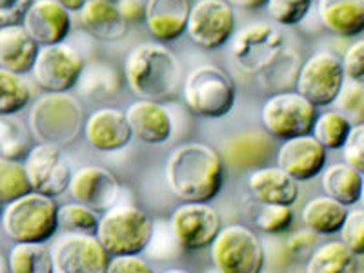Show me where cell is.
<instances>
[{
    "instance_id": "2",
    "label": "cell",
    "mask_w": 364,
    "mask_h": 273,
    "mask_svg": "<svg viewBox=\"0 0 364 273\" xmlns=\"http://www.w3.org/2000/svg\"><path fill=\"white\" fill-rule=\"evenodd\" d=\"M124 79L139 99L162 102L171 99L181 86V64L162 44L144 42L126 57Z\"/></svg>"
},
{
    "instance_id": "4",
    "label": "cell",
    "mask_w": 364,
    "mask_h": 273,
    "mask_svg": "<svg viewBox=\"0 0 364 273\" xmlns=\"http://www.w3.org/2000/svg\"><path fill=\"white\" fill-rule=\"evenodd\" d=\"M60 228L53 197L31 191L2 208V232L17 242H48Z\"/></svg>"
},
{
    "instance_id": "3",
    "label": "cell",
    "mask_w": 364,
    "mask_h": 273,
    "mask_svg": "<svg viewBox=\"0 0 364 273\" xmlns=\"http://www.w3.org/2000/svg\"><path fill=\"white\" fill-rule=\"evenodd\" d=\"M28 124L35 141L44 144L70 146L84 133V109L70 93H44L29 109Z\"/></svg>"
},
{
    "instance_id": "16",
    "label": "cell",
    "mask_w": 364,
    "mask_h": 273,
    "mask_svg": "<svg viewBox=\"0 0 364 273\" xmlns=\"http://www.w3.org/2000/svg\"><path fill=\"white\" fill-rule=\"evenodd\" d=\"M68 191L75 203L84 204L97 213H106L117 206L120 197V182L106 168L84 166L73 173Z\"/></svg>"
},
{
    "instance_id": "49",
    "label": "cell",
    "mask_w": 364,
    "mask_h": 273,
    "mask_svg": "<svg viewBox=\"0 0 364 273\" xmlns=\"http://www.w3.org/2000/svg\"><path fill=\"white\" fill-rule=\"evenodd\" d=\"M0 273H11V266H9L8 257L4 253L0 255Z\"/></svg>"
},
{
    "instance_id": "9",
    "label": "cell",
    "mask_w": 364,
    "mask_h": 273,
    "mask_svg": "<svg viewBox=\"0 0 364 273\" xmlns=\"http://www.w3.org/2000/svg\"><path fill=\"white\" fill-rule=\"evenodd\" d=\"M346 82L343 58L331 51H317L302 63L295 91L315 106L336 102Z\"/></svg>"
},
{
    "instance_id": "20",
    "label": "cell",
    "mask_w": 364,
    "mask_h": 273,
    "mask_svg": "<svg viewBox=\"0 0 364 273\" xmlns=\"http://www.w3.org/2000/svg\"><path fill=\"white\" fill-rule=\"evenodd\" d=\"M22 26L41 46L63 44L71 31V17L57 0H33Z\"/></svg>"
},
{
    "instance_id": "31",
    "label": "cell",
    "mask_w": 364,
    "mask_h": 273,
    "mask_svg": "<svg viewBox=\"0 0 364 273\" xmlns=\"http://www.w3.org/2000/svg\"><path fill=\"white\" fill-rule=\"evenodd\" d=\"M301 68L302 63L297 51L294 48H284V51L273 60L272 66H268L262 73H259V82L273 95L291 91L297 86Z\"/></svg>"
},
{
    "instance_id": "29",
    "label": "cell",
    "mask_w": 364,
    "mask_h": 273,
    "mask_svg": "<svg viewBox=\"0 0 364 273\" xmlns=\"http://www.w3.org/2000/svg\"><path fill=\"white\" fill-rule=\"evenodd\" d=\"M33 133L29 124H24L18 117L2 115L0 119V157L6 161L22 162L35 148Z\"/></svg>"
},
{
    "instance_id": "36",
    "label": "cell",
    "mask_w": 364,
    "mask_h": 273,
    "mask_svg": "<svg viewBox=\"0 0 364 273\" xmlns=\"http://www.w3.org/2000/svg\"><path fill=\"white\" fill-rule=\"evenodd\" d=\"M58 223L66 232L90 233L95 235L99 230L100 217L97 211L80 203H70L58 208Z\"/></svg>"
},
{
    "instance_id": "1",
    "label": "cell",
    "mask_w": 364,
    "mask_h": 273,
    "mask_svg": "<svg viewBox=\"0 0 364 273\" xmlns=\"http://www.w3.org/2000/svg\"><path fill=\"white\" fill-rule=\"evenodd\" d=\"M166 184L182 203H210L220 193L226 177L223 155L203 142H186L166 162Z\"/></svg>"
},
{
    "instance_id": "12",
    "label": "cell",
    "mask_w": 364,
    "mask_h": 273,
    "mask_svg": "<svg viewBox=\"0 0 364 273\" xmlns=\"http://www.w3.org/2000/svg\"><path fill=\"white\" fill-rule=\"evenodd\" d=\"M235 13L226 0H197L191 4L186 35L200 50H219L233 37Z\"/></svg>"
},
{
    "instance_id": "52",
    "label": "cell",
    "mask_w": 364,
    "mask_h": 273,
    "mask_svg": "<svg viewBox=\"0 0 364 273\" xmlns=\"http://www.w3.org/2000/svg\"><path fill=\"white\" fill-rule=\"evenodd\" d=\"M109 2H119V0H109Z\"/></svg>"
},
{
    "instance_id": "5",
    "label": "cell",
    "mask_w": 364,
    "mask_h": 273,
    "mask_svg": "<svg viewBox=\"0 0 364 273\" xmlns=\"http://www.w3.org/2000/svg\"><path fill=\"white\" fill-rule=\"evenodd\" d=\"M182 99L195 115L220 119L235 106L237 86L226 70L215 64H200L184 79Z\"/></svg>"
},
{
    "instance_id": "17",
    "label": "cell",
    "mask_w": 364,
    "mask_h": 273,
    "mask_svg": "<svg viewBox=\"0 0 364 273\" xmlns=\"http://www.w3.org/2000/svg\"><path fill=\"white\" fill-rule=\"evenodd\" d=\"M328 149L314 135H302L282 141L275 154L279 168L297 182H308L326 168Z\"/></svg>"
},
{
    "instance_id": "11",
    "label": "cell",
    "mask_w": 364,
    "mask_h": 273,
    "mask_svg": "<svg viewBox=\"0 0 364 273\" xmlns=\"http://www.w3.org/2000/svg\"><path fill=\"white\" fill-rule=\"evenodd\" d=\"M84 58L70 44L42 46L33 66V79L48 93H66L82 79Z\"/></svg>"
},
{
    "instance_id": "47",
    "label": "cell",
    "mask_w": 364,
    "mask_h": 273,
    "mask_svg": "<svg viewBox=\"0 0 364 273\" xmlns=\"http://www.w3.org/2000/svg\"><path fill=\"white\" fill-rule=\"evenodd\" d=\"M226 2L240 9H259L268 4V0H226Z\"/></svg>"
},
{
    "instance_id": "35",
    "label": "cell",
    "mask_w": 364,
    "mask_h": 273,
    "mask_svg": "<svg viewBox=\"0 0 364 273\" xmlns=\"http://www.w3.org/2000/svg\"><path fill=\"white\" fill-rule=\"evenodd\" d=\"M31 100V87L22 75L0 70V115H17Z\"/></svg>"
},
{
    "instance_id": "45",
    "label": "cell",
    "mask_w": 364,
    "mask_h": 273,
    "mask_svg": "<svg viewBox=\"0 0 364 273\" xmlns=\"http://www.w3.org/2000/svg\"><path fill=\"white\" fill-rule=\"evenodd\" d=\"M108 273H155L154 268L139 255L112 257Z\"/></svg>"
},
{
    "instance_id": "10",
    "label": "cell",
    "mask_w": 364,
    "mask_h": 273,
    "mask_svg": "<svg viewBox=\"0 0 364 273\" xmlns=\"http://www.w3.org/2000/svg\"><path fill=\"white\" fill-rule=\"evenodd\" d=\"M284 37L277 28L255 22L242 28L233 37L232 57L246 73H262L284 51Z\"/></svg>"
},
{
    "instance_id": "48",
    "label": "cell",
    "mask_w": 364,
    "mask_h": 273,
    "mask_svg": "<svg viewBox=\"0 0 364 273\" xmlns=\"http://www.w3.org/2000/svg\"><path fill=\"white\" fill-rule=\"evenodd\" d=\"M58 4L64 6L68 11H80L86 4V0H57Z\"/></svg>"
},
{
    "instance_id": "21",
    "label": "cell",
    "mask_w": 364,
    "mask_h": 273,
    "mask_svg": "<svg viewBox=\"0 0 364 273\" xmlns=\"http://www.w3.org/2000/svg\"><path fill=\"white\" fill-rule=\"evenodd\" d=\"M126 119L133 136L146 144H162L171 136L173 122L170 113L154 100L139 99L132 102L126 109Z\"/></svg>"
},
{
    "instance_id": "38",
    "label": "cell",
    "mask_w": 364,
    "mask_h": 273,
    "mask_svg": "<svg viewBox=\"0 0 364 273\" xmlns=\"http://www.w3.org/2000/svg\"><path fill=\"white\" fill-rule=\"evenodd\" d=\"M333 104L337 112L343 113L352 124L364 122V84L346 79Z\"/></svg>"
},
{
    "instance_id": "19",
    "label": "cell",
    "mask_w": 364,
    "mask_h": 273,
    "mask_svg": "<svg viewBox=\"0 0 364 273\" xmlns=\"http://www.w3.org/2000/svg\"><path fill=\"white\" fill-rule=\"evenodd\" d=\"M273 136L266 132H242L223 144V159L237 171H255L269 164L273 157Z\"/></svg>"
},
{
    "instance_id": "42",
    "label": "cell",
    "mask_w": 364,
    "mask_h": 273,
    "mask_svg": "<svg viewBox=\"0 0 364 273\" xmlns=\"http://www.w3.org/2000/svg\"><path fill=\"white\" fill-rule=\"evenodd\" d=\"M344 75L348 80L364 84V38L353 42L343 57Z\"/></svg>"
},
{
    "instance_id": "50",
    "label": "cell",
    "mask_w": 364,
    "mask_h": 273,
    "mask_svg": "<svg viewBox=\"0 0 364 273\" xmlns=\"http://www.w3.org/2000/svg\"><path fill=\"white\" fill-rule=\"evenodd\" d=\"M162 273H190V272H186V269H182V268H170Z\"/></svg>"
},
{
    "instance_id": "44",
    "label": "cell",
    "mask_w": 364,
    "mask_h": 273,
    "mask_svg": "<svg viewBox=\"0 0 364 273\" xmlns=\"http://www.w3.org/2000/svg\"><path fill=\"white\" fill-rule=\"evenodd\" d=\"M315 242H317V233L311 232L310 228H306V230H302V232H297L294 233V235L288 239V242H286V248H288V252H290V255L294 257H308L310 259L311 253L315 252Z\"/></svg>"
},
{
    "instance_id": "41",
    "label": "cell",
    "mask_w": 364,
    "mask_h": 273,
    "mask_svg": "<svg viewBox=\"0 0 364 273\" xmlns=\"http://www.w3.org/2000/svg\"><path fill=\"white\" fill-rule=\"evenodd\" d=\"M343 161L364 175V122L352 126L343 146Z\"/></svg>"
},
{
    "instance_id": "13",
    "label": "cell",
    "mask_w": 364,
    "mask_h": 273,
    "mask_svg": "<svg viewBox=\"0 0 364 273\" xmlns=\"http://www.w3.org/2000/svg\"><path fill=\"white\" fill-rule=\"evenodd\" d=\"M55 273H108L112 255L97 235L66 232L53 242Z\"/></svg>"
},
{
    "instance_id": "27",
    "label": "cell",
    "mask_w": 364,
    "mask_h": 273,
    "mask_svg": "<svg viewBox=\"0 0 364 273\" xmlns=\"http://www.w3.org/2000/svg\"><path fill=\"white\" fill-rule=\"evenodd\" d=\"M321 186H323L324 195L339 200L344 206H353L360 203L364 175L352 166H348L346 162H336L323 171Z\"/></svg>"
},
{
    "instance_id": "39",
    "label": "cell",
    "mask_w": 364,
    "mask_h": 273,
    "mask_svg": "<svg viewBox=\"0 0 364 273\" xmlns=\"http://www.w3.org/2000/svg\"><path fill=\"white\" fill-rule=\"evenodd\" d=\"M314 0H268L266 11L273 22L281 26H295L304 21Z\"/></svg>"
},
{
    "instance_id": "30",
    "label": "cell",
    "mask_w": 364,
    "mask_h": 273,
    "mask_svg": "<svg viewBox=\"0 0 364 273\" xmlns=\"http://www.w3.org/2000/svg\"><path fill=\"white\" fill-rule=\"evenodd\" d=\"M304 273H359V262L355 253L350 252L343 240H331L315 248Z\"/></svg>"
},
{
    "instance_id": "40",
    "label": "cell",
    "mask_w": 364,
    "mask_h": 273,
    "mask_svg": "<svg viewBox=\"0 0 364 273\" xmlns=\"http://www.w3.org/2000/svg\"><path fill=\"white\" fill-rule=\"evenodd\" d=\"M339 233L343 245L350 252L355 253L357 257L364 255V208L348 211V217Z\"/></svg>"
},
{
    "instance_id": "26",
    "label": "cell",
    "mask_w": 364,
    "mask_h": 273,
    "mask_svg": "<svg viewBox=\"0 0 364 273\" xmlns=\"http://www.w3.org/2000/svg\"><path fill=\"white\" fill-rule=\"evenodd\" d=\"M317 15L337 37L352 38L364 31V0H317Z\"/></svg>"
},
{
    "instance_id": "14",
    "label": "cell",
    "mask_w": 364,
    "mask_h": 273,
    "mask_svg": "<svg viewBox=\"0 0 364 273\" xmlns=\"http://www.w3.org/2000/svg\"><path fill=\"white\" fill-rule=\"evenodd\" d=\"M170 228L178 246L193 252L213 245L223 220L208 203H182L171 215Z\"/></svg>"
},
{
    "instance_id": "33",
    "label": "cell",
    "mask_w": 364,
    "mask_h": 273,
    "mask_svg": "<svg viewBox=\"0 0 364 273\" xmlns=\"http://www.w3.org/2000/svg\"><path fill=\"white\" fill-rule=\"evenodd\" d=\"M352 122L337 109L321 113L315 120L311 135L326 149H343L348 135L352 132Z\"/></svg>"
},
{
    "instance_id": "18",
    "label": "cell",
    "mask_w": 364,
    "mask_h": 273,
    "mask_svg": "<svg viewBox=\"0 0 364 273\" xmlns=\"http://www.w3.org/2000/svg\"><path fill=\"white\" fill-rule=\"evenodd\" d=\"M84 136L93 149L100 154H112L129 144L133 132L124 112L117 108H100L86 119Z\"/></svg>"
},
{
    "instance_id": "37",
    "label": "cell",
    "mask_w": 364,
    "mask_h": 273,
    "mask_svg": "<svg viewBox=\"0 0 364 273\" xmlns=\"http://www.w3.org/2000/svg\"><path fill=\"white\" fill-rule=\"evenodd\" d=\"M294 223V211L291 206L284 204H259L255 213V224L261 232L269 235H279L290 230Z\"/></svg>"
},
{
    "instance_id": "25",
    "label": "cell",
    "mask_w": 364,
    "mask_h": 273,
    "mask_svg": "<svg viewBox=\"0 0 364 273\" xmlns=\"http://www.w3.org/2000/svg\"><path fill=\"white\" fill-rule=\"evenodd\" d=\"M80 24L86 33L102 42L120 41L128 31V22L119 6L109 0H86L80 9Z\"/></svg>"
},
{
    "instance_id": "32",
    "label": "cell",
    "mask_w": 364,
    "mask_h": 273,
    "mask_svg": "<svg viewBox=\"0 0 364 273\" xmlns=\"http://www.w3.org/2000/svg\"><path fill=\"white\" fill-rule=\"evenodd\" d=\"M11 273H55L53 253L46 242H17L8 253Z\"/></svg>"
},
{
    "instance_id": "51",
    "label": "cell",
    "mask_w": 364,
    "mask_h": 273,
    "mask_svg": "<svg viewBox=\"0 0 364 273\" xmlns=\"http://www.w3.org/2000/svg\"><path fill=\"white\" fill-rule=\"evenodd\" d=\"M360 204H363V208H364V186H363V195H360Z\"/></svg>"
},
{
    "instance_id": "46",
    "label": "cell",
    "mask_w": 364,
    "mask_h": 273,
    "mask_svg": "<svg viewBox=\"0 0 364 273\" xmlns=\"http://www.w3.org/2000/svg\"><path fill=\"white\" fill-rule=\"evenodd\" d=\"M117 6H119L122 17L128 24L146 21V2H142V0H119Z\"/></svg>"
},
{
    "instance_id": "6",
    "label": "cell",
    "mask_w": 364,
    "mask_h": 273,
    "mask_svg": "<svg viewBox=\"0 0 364 273\" xmlns=\"http://www.w3.org/2000/svg\"><path fill=\"white\" fill-rule=\"evenodd\" d=\"M154 220L141 208L113 206L100 217L97 239L112 257L139 255L154 239Z\"/></svg>"
},
{
    "instance_id": "23",
    "label": "cell",
    "mask_w": 364,
    "mask_h": 273,
    "mask_svg": "<svg viewBox=\"0 0 364 273\" xmlns=\"http://www.w3.org/2000/svg\"><path fill=\"white\" fill-rule=\"evenodd\" d=\"M248 188L259 204H284L291 206L299 199V182L279 166H264L252 171Z\"/></svg>"
},
{
    "instance_id": "7",
    "label": "cell",
    "mask_w": 364,
    "mask_h": 273,
    "mask_svg": "<svg viewBox=\"0 0 364 273\" xmlns=\"http://www.w3.org/2000/svg\"><path fill=\"white\" fill-rule=\"evenodd\" d=\"M317 117V106L297 91L269 95L261 109L262 128L279 141L310 135Z\"/></svg>"
},
{
    "instance_id": "28",
    "label": "cell",
    "mask_w": 364,
    "mask_h": 273,
    "mask_svg": "<svg viewBox=\"0 0 364 273\" xmlns=\"http://www.w3.org/2000/svg\"><path fill=\"white\" fill-rule=\"evenodd\" d=\"M348 206L339 200L331 199L328 195L314 197L302 208V223L317 235H333L343 230V224L348 217Z\"/></svg>"
},
{
    "instance_id": "22",
    "label": "cell",
    "mask_w": 364,
    "mask_h": 273,
    "mask_svg": "<svg viewBox=\"0 0 364 273\" xmlns=\"http://www.w3.org/2000/svg\"><path fill=\"white\" fill-rule=\"evenodd\" d=\"M41 48L22 24L0 28V70L17 75L33 71Z\"/></svg>"
},
{
    "instance_id": "34",
    "label": "cell",
    "mask_w": 364,
    "mask_h": 273,
    "mask_svg": "<svg viewBox=\"0 0 364 273\" xmlns=\"http://www.w3.org/2000/svg\"><path fill=\"white\" fill-rule=\"evenodd\" d=\"M33 191L26 166L22 162L0 159V203L2 206L22 199Z\"/></svg>"
},
{
    "instance_id": "8",
    "label": "cell",
    "mask_w": 364,
    "mask_h": 273,
    "mask_svg": "<svg viewBox=\"0 0 364 273\" xmlns=\"http://www.w3.org/2000/svg\"><path fill=\"white\" fill-rule=\"evenodd\" d=\"M264 261L261 239L240 224L223 228L211 245V262L219 273H261Z\"/></svg>"
},
{
    "instance_id": "24",
    "label": "cell",
    "mask_w": 364,
    "mask_h": 273,
    "mask_svg": "<svg viewBox=\"0 0 364 273\" xmlns=\"http://www.w3.org/2000/svg\"><path fill=\"white\" fill-rule=\"evenodd\" d=\"M190 11V0H148L144 22L155 38L170 42L186 33Z\"/></svg>"
},
{
    "instance_id": "15",
    "label": "cell",
    "mask_w": 364,
    "mask_h": 273,
    "mask_svg": "<svg viewBox=\"0 0 364 273\" xmlns=\"http://www.w3.org/2000/svg\"><path fill=\"white\" fill-rule=\"evenodd\" d=\"M33 191L48 197H58L70 190L71 166L63 146L37 142L24 161Z\"/></svg>"
},
{
    "instance_id": "43",
    "label": "cell",
    "mask_w": 364,
    "mask_h": 273,
    "mask_svg": "<svg viewBox=\"0 0 364 273\" xmlns=\"http://www.w3.org/2000/svg\"><path fill=\"white\" fill-rule=\"evenodd\" d=\"M33 0H0V28L22 24Z\"/></svg>"
}]
</instances>
